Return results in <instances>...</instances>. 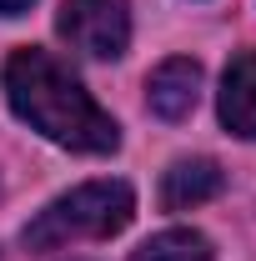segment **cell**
<instances>
[{
	"instance_id": "6da1fadb",
	"label": "cell",
	"mask_w": 256,
	"mask_h": 261,
	"mask_svg": "<svg viewBox=\"0 0 256 261\" xmlns=\"http://www.w3.org/2000/svg\"><path fill=\"white\" fill-rule=\"evenodd\" d=\"M0 86H5V100L10 111L35 126L45 141H56L65 151H81V156H111L121 146V126L100 111L91 91L65 70L50 50H15L5 70H0Z\"/></svg>"
},
{
	"instance_id": "7a4b0ae2",
	"label": "cell",
	"mask_w": 256,
	"mask_h": 261,
	"mask_svg": "<svg viewBox=\"0 0 256 261\" xmlns=\"http://www.w3.org/2000/svg\"><path fill=\"white\" fill-rule=\"evenodd\" d=\"M136 216V191L126 181H86L75 191L56 196L31 226L20 231L25 251H61L70 241H100L131 226Z\"/></svg>"
},
{
	"instance_id": "3957f363",
	"label": "cell",
	"mask_w": 256,
	"mask_h": 261,
	"mask_svg": "<svg viewBox=\"0 0 256 261\" xmlns=\"http://www.w3.org/2000/svg\"><path fill=\"white\" fill-rule=\"evenodd\" d=\"M61 35L70 50L91 61H116L131 45V5L126 0H61Z\"/></svg>"
},
{
	"instance_id": "277c9868",
	"label": "cell",
	"mask_w": 256,
	"mask_h": 261,
	"mask_svg": "<svg viewBox=\"0 0 256 261\" xmlns=\"http://www.w3.org/2000/svg\"><path fill=\"white\" fill-rule=\"evenodd\" d=\"M146 100H151V111L161 121H186L196 111V100H201V65L191 56L161 61L151 70V81H146Z\"/></svg>"
},
{
	"instance_id": "5b68a950",
	"label": "cell",
	"mask_w": 256,
	"mask_h": 261,
	"mask_svg": "<svg viewBox=\"0 0 256 261\" xmlns=\"http://www.w3.org/2000/svg\"><path fill=\"white\" fill-rule=\"evenodd\" d=\"M226 191V171L211 156H191V161H176L161 176V206L166 211H191L201 201H216Z\"/></svg>"
},
{
	"instance_id": "8992f818",
	"label": "cell",
	"mask_w": 256,
	"mask_h": 261,
	"mask_svg": "<svg viewBox=\"0 0 256 261\" xmlns=\"http://www.w3.org/2000/svg\"><path fill=\"white\" fill-rule=\"evenodd\" d=\"M221 126L241 141H256V50L236 56L221 75Z\"/></svg>"
},
{
	"instance_id": "52a82bcc",
	"label": "cell",
	"mask_w": 256,
	"mask_h": 261,
	"mask_svg": "<svg viewBox=\"0 0 256 261\" xmlns=\"http://www.w3.org/2000/svg\"><path fill=\"white\" fill-rule=\"evenodd\" d=\"M131 261H216V256H211V241H206L201 231L176 226V231L151 236V241H146V246H141Z\"/></svg>"
},
{
	"instance_id": "ba28073f",
	"label": "cell",
	"mask_w": 256,
	"mask_h": 261,
	"mask_svg": "<svg viewBox=\"0 0 256 261\" xmlns=\"http://www.w3.org/2000/svg\"><path fill=\"white\" fill-rule=\"evenodd\" d=\"M20 10H31V0H0V15H20Z\"/></svg>"
}]
</instances>
